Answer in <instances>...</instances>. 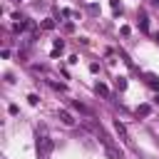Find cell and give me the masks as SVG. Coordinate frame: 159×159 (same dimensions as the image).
Returning a JSON list of instances; mask_svg holds the SVG:
<instances>
[{
  "label": "cell",
  "instance_id": "5b68a950",
  "mask_svg": "<svg viewBox=\"0 0 159 159\" xmlns=\"http://www.w3.org/2000/svg\"><path fill=\"white\" fill-rule=\"evenodd\" d=\"M65 50V42L62 40H55V47H52V57H60V52Z\"/></svg>",
  "mask_w": 159,
  "mask_h": 159
},
{
  "label": "cell",
  "instance_id": "ac0fdd59",
  "mask_svg": "<svg viewBox=\"0 0 159 159\" xmlns=\"http://www.w3.org/2000/svg\"><path fill=\"white\" fill-rule=\"evenodd\" d=\"M42 159H45V157H42Z\"/></svg>",
  "mask_w": 159,
  "mask_h": 159
},
{
  "label": "cell",
  "instance_id": "277c9868",
  "mask_svg": "<svg viewBox=\"0 0 159 159\" xmlns=\"http://www.w3.org/2000/svg\"><path fill=\"white\" fill-rule=\"evenodd\" d=\"M137 114H139V117H149V114H152V104H139V107H137Z\"/></svg>",
  "mask_w": 159,
  "mask_h": 159
},
{
  "label": "cell",
  "instance_id": "30bf717a",
  "mask_svg": "<svg viewBox=\"0 0 159 159\" xmlns=\"http://www.w3.org/2000/svg\"><path fill=\"white\" fill-rule=\"evenodd\" d=\"M147 82H149V84H152L154 89H159V80H157L154 75H147Z\"/></svg>",
  "mask_w": 159,
  "mask_h": 159
},
{
  "label": "cell",
  "instance_id": "7a4b0ae2",
  "mask_svg": "<svg viewBox=\"0 0 159 159\" xmlns=\"http://www.w3.org/2000/svg\"><path fill=\"white\" fill-rule=\"evenodd\" d=\"M60 122H62L65 127H75V117H72L67 109H60Z\"/></svg>",
  "mask_w": 159,
  "mask_h": 159
},
{
  "label": "cell",
  "instance_id": "ba28073f",
  "mask_svg": "<svg viewBox=\"0 0 159 159\" xmlns=\"http://www.w3.org/2000/svg\"><path fill=\"white\" fill-rule=\"evenodd\" d=\"M72 107H75L77 112H82V114H92V112H89V109H87V107H84L82 102H72Z\"/></svg>",
  "mask_w": 159,
  "mask_h": 159
},
{
  "label": "cell",
  "instance_id": "7c38bea8",
  "mask_svg": "<svg viewBox=\"0 0 159 159\" xmlns=\"http://www.w3.org/2000/svg\"><path fill=\"white\" fill-rule=\"evenodd\" d=\"M109 5L114 7V12H122V5H119V0H109Z\"/></svg>",
  "mask_w": 159,
  "mask_h": 159
},
{
  "label": "cell",
  "instance_id": "8992f818",
  "mask_svg": "<svg viewBox=\"0 0 159 159\" xmlns=\"http://www.w3.org/2000/svg\"><path fill=\"white\" fill-rule=\"evenodd\" d=\"M114 87H117L119 92H122V89H127V77H117V80H114Z\"/></svg>",
  "mask_w": 159,
  "mask_h": 159
},
{
  "label": "cell",
  "instance_id": "3957f363",
  "mask_svg": "<svg viewBox=\"0 0 159 159\" xmlns=\"http://www.w3.org/2000/svg\"><path fill=\"white\" fill-rule=\"evenodd\" d=\"M114 129H117V134H119V139H124V142H127V139H129V137H127V127H124V124H122V122H119V119H117V122H114Z\"/></svg>",
  "mask_w": 159,
  "mask_h": 159
},
{
  "label": "cell",
  "instance_id": "e0dca14e",
  "mask_svg": "<svg viewBox=\"0 0 159 159\" xmlns=\"http://www.w3.org/2000/svg\"><path fill=\"white\" fill-rule=\"evenodd\" d=\"M157 40H159V35H157Z\"/></svg>",
  "mask_w": 159,
  "mask_h": 159
},
{
  "label": "cell",
  "instance_id": "4fadbf2b",
  "mask_svg": "<svg viewBox=\"0 0 159 159\" xmlns=\"http://www.w3.org/2000/svg\"><path fill=\"white\" fill-rule=\"evenodd\" d=\"M52 87H55V89H62V92H65V89H67V87H65V84H62V82H52Z\"/></svg>",
  "mask_w": 159,
  "mask_h": 159
},
{
  "label": "cell",
  "instance_id": "5bb4252c",
  "mask_svg": "<svg viewBox=\"0 0 159 159\" xmlns=\"http://www.w3.org/2000/svg\"><path fill=\"white\" fill-rule=\"evenodd\" d=\"M27 99H30V104H37V102H40V97H37V94H30Z\"/></svg>",
  "mask_w": 159,
  "mask_h": 159
},
{
  "label": "cell",
  "instance_id": "2e32d148",
  "mask_svg": "<svg viewBox=\"0 0 159 159\" xmlns=\"http://www.w3.org/2000/svg\"><path fill=\"white\" fill-rule=\"evenodd\" d=\"M157 102H159V97H157Z\"/></svg>",
  "mask_w": 159,
  "mask_h": 159
},
{
  "label": "cell",
  "instance_id": "8fae6325",
  "mask_svg": "<svg viewBox=\"0 0 159 159\" xmlns=\"http://www.w3.org/2000/svg\"><path fill=\"white\" fill-rule=\"evenodd\" d=\"M52 27H55V20H45L42 22V30H52Z\"/></svg>",
  "mask_w": 159,
  "mask_h": 159
},
{
  "label": "cell",
  "instance_id": "52a82bcc",
  "mask_svg": "<svg viewBox=\"0 0 159 159\" xmlns=\"http://www.w3.org/2000/svg\"><path fill=\"white\" fill-rule=\"evenodd\" d=\"M97 94H102V97H109V89H107V84L97 82Z\"/></svg>",
  "mask_w": 159,
  "mask_h": 159
},
{
  "label": "cell",
  "instance_id": "9c48e42d",
  "mask_svg": "<svg viewBox=\"0 0 159 159\" xmlns=\"http://www.w3.org/2000/svg\"><path fill=\"white\" fill-rule=\"evenodd\" d=\"M139 27H142L144 32L149 30V20H147V15H139Z\"/></svg>",
  "mask_w": 159,
  "mask_h": 159
},
{
  "label": "cell",
  "instance_id": "6da1fadb",
  "mask_svg": "<svg viewBox=\"0 0 159 159\" xmlns=\"http://www.w3.org/2000/svg\"><path fill=\"white\" fill-rule=\"evenodd\" d=\"M52 149H55V142H52V139H47V137H40V139H37V152H40L42 157L50 154Z\"/></svg>",
  "mask_w": 159,
  "mask_h": 159
},
{
  "label": "cell",
  "instance_id": "9a60e30c",
  "mask_svg": "<svg viewBox=\"0 0 159 159\" xmlns=\"http://www.w3.org/2000/svg\"><path fill=\"white\" fill-rule=\"evenodd\" d=\"M152 5H157V7H159V0H152Z\"/></svg>",
  "mask_w": 159,
  "mask_h": 159
}]
</instances>
